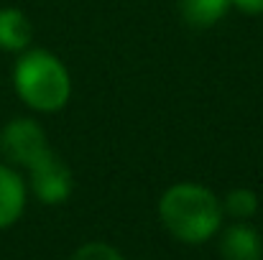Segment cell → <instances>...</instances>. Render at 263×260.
Listing matches in <instances>:
<instances>
[{
	"label": "cell",
	"instance_id": "6da1fadb",
	"mask_svg": "<svg viewBox=\"0 0 263 260\" xmlns=\"http://www.w3.org/2000/svg\"><path fill=\"white\" fill-rule=\"evenodd\" d=\"M159 217L172 237L186 245H199L220 230L222 204L207 186L184 181L164 191L159 202Z\"/></svg>",
	"mask_w": 263,
	"mask_h": 260
},
{
	"label": "cell",
	"instance_id": "7a4b0ae2",
	"mask_svg": "<svg viewBox=\"0 0 263 260\" xmlns=\"http://www.w3.org/2000/svg\"><path fill=\"white\" fill-rule=\"evenodd\" d=\"M13 85H15L18 97L39 112L62 110L72 94L67 67L51 51H44V49L26 51L15 62Z\"/></svg>",
	"mask_w": 263,
	"mask_h": 260
},
{
	"label": "cell",
	"instance_id": "3957f363",
	"mask_svg": "<svg viewBox=\"0 0 263 260\" xmlns=\"http://www.w3.org/2000/svg\"><path fill=\"white\" fill-rule=\"evenodd\" d=\"M49 151L44 128L31 117H15L0 130V153L15 164L28 169Z\"/></svg>",
	"mask_w": 263,
	"mask_h": 260
},
{
	"label": "cell",
	"instance_id": "277c9868",
	"mask_svg": "<svg viewBox=\"0 0 263 260\" xmlns=\"http://www.w3.org/2000/svg\"><path fill=\"white\" fill-rule=\"evenodd\" d=\"M28 181H31L33 194L44 204H62L74 191V176L69 171V166L51 148L28 166Z\"/></svg>",
	"mask_w": 263,
	"mask_h": 260
},
{
	"label": "cell",
	"instance_id": "5b68a950",
	"mask_svg": "<svg viewBox=\"0 0 263 260\" xmlns=\"http://www.w3.org/2000/svg\"><path fill=\"white\" fill-rule=\"evenodd\" d=\"M222 260H263V240L258 230L248 222L230 225L220 237Z\"/></svg>",
	"mask_w": 263,
	"mask_h": 260
},
{
	"label": "cell",
	"instance_id": "8992f818",
	"mask_svg": "<svg viewBox=\"0 0 263 260\" xmlns=\"http://www.w3.org/2000/svg\"><path fill=\"white\" fill-rule=\"evenodd\" d=\"M26 207V184L10 166L0 164V230L18 222Z\"/></svg>",
	"mask_w": 263,
	"mask_h": 260
},
{
	"label": "cell",
	"instance_id": "52a82bcc",
	"mask_svg": "<svg viewBox=\"0 0 263 260\" xmlns=\"http://www.w3.org/2000/svg\"><path fill=\"white\" fill-rule=\"evenodd\" d=\"M33 38V26L18 8H0V49L23 51Z\"/></svg>",
	"mask_w": 263,
	"mask_h": 260
},
{
	"label": "cell",
	"instance_id": "ba28073f",
	"mask_svg": "<svg viewBox=\"0 0 263 260\" xmlns=\"http://www.w3.org/2000/svg\"><path fill=\"white\" fill-rule=\"evenodd\" d=\"M230 0H179V13L192 28H212L225 18Z\"/></svg>",
	"mask_w": 263,
	"mask_h": 260
},
{
	"label": "cell",
	"instance_id": "9c48e42d",
	"mask_svg": "<svg viewBox=\"0 0 263 260\" xmlns=\"http://www.w3.org/2000/svg\"><path fill=\"white\" fill-rule=\"evenodd\" d=\"M222 212H228L238 222H246L258 212V194L253 189H233L222 202Z\"/></svg>",
	"mask_w": 263,
	"mask_h": 260
},
{
	"label": "cell",
	"instance_id": "30bf717a",
	"mask_svg": "<svg viewBox=\"0 0 263 260\" xmlns=\"http://www.w3.org/2000/svg\"><path fill=\"white\" fill-rule=\"evenodd\" d=\"M72 260H125V258L107 243H85L82 248L74 250Z\"/></svg>",
	"mask_w": 263,
	"mask_h": 260
},
{
	"label": "cell",
	"instance_id": "8fae6325",
	"mask_svg": "<svg viewBox=\"0 0 263 260\" xmlns=\"http://www.w3.org/2000/svg\"><path fill=\"white\" fill-rule=\"evenodd\" d=\"M230 5H235L238 10H243L248 15H261L263 13V0H230Z\"/></svg>",
	"mask_w": 263,
	"mask_h": 260
}]
</instances>
